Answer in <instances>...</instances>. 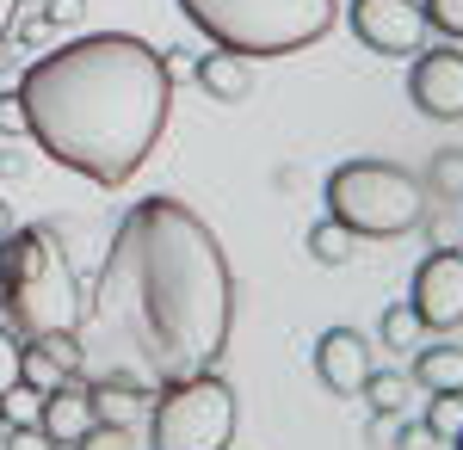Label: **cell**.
Masks as SVG:
<instances>
[{"mask_svg": "<svg viewBox=\"0 0 463 450\" xmlns=\"http://www.w3.org/2000/svg\"><path fill=\"white\" fill-rule=\"evenodd\" d=\"M93 314L137 346L155 382L216 370L235 327V272L216 229L179 198L130 204L93 284Z\"/></svg>", "mask_w": 463, "mask_h": 450, "instance_id": "1", "label": "cell"}, {"mask_svg": "<svg viewBox=\"0 0 463 450\" xmlns=\"http://www.w3.org/2000/svg\"><path fill=\"white\" fill-rule=\"evenodd\" d=\"M25 136L93 185H130L174 111V56L130 32H87L19 74Z\"/></svg>", "mask_w": 463, "mask_h": 450, "instance_id": "2", "label": "cell"}, {"mask_svg": "<svg viewBox=\"0 0 463 450\" xmlns=\"http://www.w3.org/2000/svg\"><path fill=\"white\" fill-rule=\"evenodd\" d=\"M0 314L13 321L19 340H43V333H74L80 327V277H74L62 241L32 222L13 229L0 241Z\"/></svg>", "mask_w": 463, "mask_h": 450, "instance_id": "3", "label": "cell"}, {"mask_svg": "<svg viewBox=\"0 0 463 450\" xmlns=\"http://www.w3.org/2000/svg\"><path fill=\"white\" fill-rule=\"evenodd\" d=\"M192 32L229 56H297L334 32V0H179Z\"/></svg>", "mask_w": 463, "mask_h": 450, "instance_id": "4", "label": "cell"}, {"mask_svg": "<svg viewBox=\"0 0 463 450\" xmlns=\"http://www.w3.org/2000/svg\"><path fill=\"white\" fill-rule=\"evenodd\" d=\"M327 216L358 241H395L427 222V185L395 161H340L327 173Z\"/></svg>", "mask_w": 463, "mask_h": 450, "instance_id": "5", "label": "cell"}, {"mask_svg": "<svg viewBox=\"0 0 463 450\" xmlns=\"http://www.w3.org/2000/svg\"><path fill=\"white\" fill-rule=\"evenodd\" d=\"M229 438H235V389L216 370L161 382V401L148 408L155 450H229Z\"/></svg>", "mask_w": 463, "mask_h": 450, "instance_id": "6", "label": "cell"}, {"mask_svg": "<svg viewBox=\"0 0 463 450\" xmlns=\"http://www.w3.org/2000/svg\"><path fill=\"white\" fill-rule=\"evenodd\" d=\"M346 25L364 50H377V56H402V62H414L420 50H427V13H420V0H353L346 6Z\"/></svg>", "mask_w": 463, "mask_h": 450, "instance_id": "7", "label": "cell"}, {"mask_svg": "<svg viewBox=\"0 0 463 450\" xmlns=\"http://www.w3.org/2000/svg\"><path fill=\"white\" fill-rule=\"evenodd\" d=\"M408 309L420 314L427 333H458V327H463V253H458V247H439V253L420 259Z\"/></svg>", "mask_w": 463, "mask_h": 450, "instance_id": "8", "label": "cell"}, {"mask_svg": "<svg viewBox=\"0 0 463 450\" xmlns=\"http://www.w3.org/2000/svg\"><path fill=\"white\" fill-rule=\"evenodd\" d=\"M408 99L439 124L463 117V50H420L408 69Z\"/></svg>", "mask_w": 463, "mask_h": 450, "instance_id": "9", "label": "cell"}, {"mask_svg": "<svg viewBox=\"0 0 463 450\" xmlns=\"http://www.w3.org/2000/svg\"><path fill=\"white\" fill-rule=\"evenodd\" d=\"M316 377L327 395L353 401L358 389H364V377H371V340L358 327H327L316 340Z\"/></svg>", "mask_w": 463, "mask_h": 450, "instance_id": "10", "label": "cell"}, {"mask_svg": "<svg viewBox=\"0 0 463 450\" xmlns=\"http://www.w3.org/2000/svg\"><path fill=\"white\" fill-rule=\"evenodd\" d=\"M69 377H80V340L74 333H43V340H25L19 346V382L25 389L50 395V389H62Z\"/></svg>", "mask_w": 463, "mask_h": 450, "instance_id": "11", "label": "cell"}, {"mask_svg": "<svg viewBox=\"0 0 463 450\" xmlns=\"http://www.w3.org/2000/svg\"><path fill=\"white\" fill-rule=\"evenodd\" d=\"M37 426H43V438H50L56 450L74 445V438L93 426V408H87V382L69 377L62 389H50V395H43V414H37Z\"/></svg>", "mask_w": 463, "mask_h": 450, "instance_id": "12", "label": "cell"}, {"mask_svg": "<svg viewBox=\"0 0 463 450\" xmlns=\"http://www.w3.org/2000/svg\"><path fill=\"white\" fill-rule=\"evenodd\" d=\"M198 87L211 93L216 105H241L253 93V69H248V56H229V50H211V56H198Z\"/></svg>", "mask_w": 463, "mask_h": 450, "instance_id": "13", "label": "cell"}, {"mask_svg": "<svg viewBox=\"0 0 463 450\" xmlns=\"http://www.w3.org/2000/svg\"><path fill=\"white\" fill-rule=\"evenodd\" d=\"M408 382L427 389V395H463V346H427V340H420Z\"/></svg>", "mask_w": 463, "mask_h": 450, "instance_id": "14", "label": "cell"}, {"mask_svg": "<svg viewBox=\"0 0 463 450\" xmlns=\"http://www.w3.org/2000/svg\"><path fill=\"white\" fill-rule=\"evenodd\" d=\"M87 408L99 426H130L137 419V389L124 377H106V382H87Z\"/></svg>", "mask_w": 463, "mask_h": 450, "instance_id": "15", "label": "cell"}, {"mask_svg": "<svg viewBox=\"0 0 463 450\" xmlns=\"http://www.w3.org/2000/svg\"><path fill=\"white\" fill-rule=\"evenodd\" d=\"M408 389H414V382L402 377V370H371L358 395L371 401V414H377V419H402V414H408Z\"/></svg>", "mask_w": 463, "mask_h": 450, "instance_id": "16", "label": "cell"}, {"mask_svg": "<svg viewBox=\"0 0 463 450\" xmlns=\"http://www.w3.org/2000/svg\"><path fill=\"white\" fill-rule=\"evenodd\" d=\"M303 247H309V259H316V266H346V259H353V247H358V235H353V229H340V222L327 216V222H316V229L303 235Z\"/></svg>", "mask_w": 463, "mask_h": 450, "instance_id": "17", "label": "cell"}, {"mask_svg": "<svg viewBox=\"0 0 463 450\" xmlns=\"http://www.w3.org/2000/svg\"><path fill=\"white\" fill-rule=\"evenodd\" d=\"M420 185H427V198H432V192L463 198V148H439V155H432V173L420 179Z\"/></svg>", "mask_w": 463, "mask_h": 450, "instance_id": "18", "label": "cell"}, {"mask_svg": "<svg viewBox=\"0 0 463 450\" xmlns=\"http://www.w3.org/2000/svg\"><path fill=\"white\" fill-rule=\"evenodd\" d=\"M420 333H427V327H420V314L408 309V303H390V309H383V346L408 352V346H420Z\"/></svg>", "mask_w": 463, "mask_h": 450, "instance_id": "19", "label": "cell"}, {"mask_svg": "<svg viewBox=\"0 0 463 450\" xmlns=\"http://www.w3.org/2000/svg\"><path fill=\"white\" fill-rule=\"evenodd\" d=\"M427 432H432V445H451V438H458L463 432V395H432Z\"/></svg>", "mask_w": 463, "mask_h": 450, "instance_id": "20", "label": "cell"}, {"mask_svg": "<svg viewBox=\"0 0 463 450\" xmlns=\"http://www.w3.org/2000/svg\"><path fill=\"white\" fill-rule=\"evenodd\" d=\"M37 414H43V395L25 389V382H13V389L0 395V419H6V426H37Z\"/></svg>", "mask_w": 463, "mask_h": 450, "instance_id": "21", "label": "cell"}, {"mask_svg": "<svg viewBox=\"0 0 463 450\" xmlns=\"http://www.w3.org/2000/svg\"><path fill=\"white\" fill-rule=\"evenodd\" d=\"M427 32H445L451 43H463V0H420Z\"/></svg>", "mask_w": 463, "mask_h": 450, "instance_id": "22", "label": "cell"}, {"mask_svg": "<svg viewBox=\"0 0 463 450\" xmlns=\"http://www.w3.org/2000/svg\"><path fill=\"white\" fill-rule=\"evenodd\" d=\"M74 450H137V445H130V426H99V419H93V426L74 438Z\"/></svg>", "mask_w": 463, "mask_h": 450, "instance_id": "23", "label": "cell"}, {"mask_svg": "<svg viewBox=\"0 0 463 450\" xmlns=\"http://www.w3.org/2000/svg\"><path fill=\"white\" fill-rule=\"evenodd\" d=\"M19 382V340H13V327H0V395Z\"/></svg>", "mask_w": 463, "mask_h": 450, "instance_id": "24", "label": "cell"}, {"mask_svg": "<svg viewBox=\"0 0 463 450\" xmlns=\"http://www.w3.org/2000/svg\"><path fill=\"white\" fill-rule=\"evenodd\" d=\"M0 450H56L43 438V426H6V445Z\"/></svg>", "mask_w": 463, "mask_h": 450, "instance_id": "25", "label": "cell"}, {"mask_svg": "<svg viewBox=\"0 0 463 450\" xmlns=\"http://www.w3.org/2000/svg\"><path fill=\"white\" fill-rule=\"evenodd\" d=\"M0 136H6V142L25 136V105H19V93H6V99H0Z\"/></svg>", "mask_w": 463, "mask_h": 450, "instance_id": "26", "label": "cell"}, {"mask_svg": "<svg viewBox=\"0 0 463 450\" xmlns=\"http://www.w3.org/2000/svg\"><path fill=\"white\" fill-rule=\"evenodd\" d=\"M395 450H432L427 419H402V432H395Z\"/></svg>", "mask_w": 463, "mask_h": 450, "instance_id": "27", "label": "cell"}, {"mask_svg": "<svg viewBox=\"0 0 463 450\" xmlns=\"http://www.w3.org/2000/svg\"><path fill=\"white\" fill-rule=\"evenodd\" d=\"M80 13H87V0H50V25H80Z\"/></svg>", "mask_w": 463, "mask_h": 450, "instance_id": "28", "label": "cell"}, {"mask_svg": "<svg viewBox=\"0 0 463 450\" xmlns=\"http://www.w3.org/2000/svg\"><path fill=\"white\" fill-rule=\"evenodd\" d=\"M19 6H25V0H0V43H6V32H13V19H19Z\"/></svg>", "mask_w": 463, "mask_h": 450, "instance_id": "29", "label": "cell"}, {"mask_svg": "<svg viewBox=\"0 0 463 450\" xmlns=\"http://www.w3.org/2000/svg\"><path fill=\"white\" fill-rule=\"evenodd\" d=\"M43 32H50V19H25V25H19V37H25V43H37Z\"/></svg>", "mask_w": 463, "mask_h": 450, "instance_id": "30", "label": "cell"}, {"mask_svg": "<svg viewBox=\"0 0 463 450\" xmlns=\"http://www.w3.org/2000/svg\"><path fill=\"white\" fill-rule=\"evenodd\" d=\"M6 235H13V210L0 204V241H6Z\"/></svg>", "mask_w": 463, "mask_h": 450, "instance_id": "31", "label": "cell"}, {"mask_svg": "<svg viewBox=\"0 0 463 450\" xmlns=\"http://www.w3.org/2000/svg\"><path fill=\"white\" fill-rule=\"evenodd\" d=\"M451 450H463V432H458V438H451Z\"/></svg>", "mask_w": 463, "mask_h": 450, "instance_id": "32", "label": "cell"}]
</instances>
